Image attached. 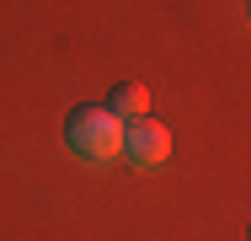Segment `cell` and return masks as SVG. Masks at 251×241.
<instances>
[{
    "label": "cell",
    "mask_w": 251,
    "mask_h": 241,
    "mask_svg": "<svg viewBox=\"0 0 251 241\" xmlns=\"http://www.w3.org/2000/svg\"><path fill=\"white\" fill-rule=\"evenodd\" d=\"M64 145L80 155V161H112L118 145H123V123L107 113V107H75L64 118Z\"/></svg>",
    "instance_id": "6da1fadb"
},
{
    "label": "cell",
    "mask_w": 251,
    "mask_h": 241,
    "mask_svg": "<svg viewBox=\"0 0 251 241\" xmlns=\"http://www.w3.org/2000/svg\"><path fill=\"white\" fill-rule=\"evenodd\" d=\"M118 123H134V118H145L150 113V91L139 86V81H118L112 91H107V102H101Z\"/></svg>",
    "instance_id": "3957f363"
},
{
    "label": "cell",
    "mask_w": 251,
    "mask_h": 241,
    "mask_svg": "<svg viewBox=\"0 0 251 241\" xmlns=\"http://www.w3.org/2000/svg\"><path fill=\"white\" fill-rule=\"evenodd\" d=\"M118 155L134 161V166H160V161L171 155V134H166V123H155V118H134V123H123V145H118Z\"/></svg>",
    "instance_id": "7a4b0ae2"
}]
</instances>
